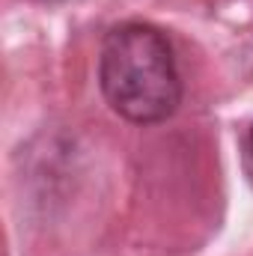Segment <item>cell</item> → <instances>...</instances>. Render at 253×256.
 <instances>
[{"label": "cell", "mask_w": 253, "mask_h": 256, "mask_svg": "<svg viewBox=\"0 0 253 256\" xmlns=\"http://www.w3.org/2000/svg\"><path fill=\"white\" fill-rule=\"evenodd\" d=\"M98 84L108 104L128 122L152 126L176 114L182 78L170 39L143 21L114 27L98 54Z\"/></svg>", "instance_id": "6da1fadb"}, {"label": "cell", "mask_w": 253, "mask_h": 256, "mask_svg": "<svg viewBox=\"0 0 253 256\" xmlns=\"http://www.w3.org/2000/svg\"><path fill=\"white\" fill-rule=\"evenodd\" d=\"M248 149H250V155H253V126H250V131H248Z\"/></svg>", "instance_id": "7a4b0ae2"}, {"label": "cell", "mask_w": 253, "mask_h": 256, "mask_svg": "<svg viewBox=\"0 0 253 256\" xmlns=\"http://www.w3.org/2000/svg\"><path fill=\"white\" fill-rule=\"evenodd\" d=\"M39 3H60V0H39Z\"/></svg>", "instance_id": "3957f363"}]
</instances>
